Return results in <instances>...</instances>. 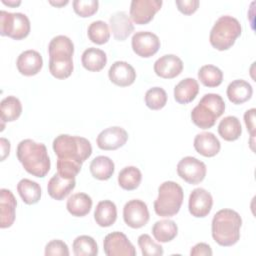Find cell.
Segmentation results:
<instances>
[{"label":"cell","instance_id":"cell-1","mask_svg":"<svg viewBox=\"0 0 256 256\" xmlns=\"http://www.w3.org/2000/svg\"><path fill=\"white\" fill-rule=\"evenodd\" d=\"M16 155L23 168L35 177L43 178L50 170V158L43 143H37L32 139H24L18 144Z\"/></svg>","mask_w":256,"mask_h":256},{"label":"cell","instance_id":"cell-2","mask_svg":"<svg viewBox=\"0 0 256 256\" xmlns=\"http://www.w3.org/2000/svg\"><path fill=\"white\" fill-rule=\"evenodd\" d=\"M49 71L57 79L68 78L74 69V44L65 35H58L51 39L48 45Z\"/></svg>","mask_w":256,"mask_h":256},{"label":"cell","instance_id":"cell-3","mask_svg":"<svg viewBox=\"0 0 256 256\" xmlns=\"http://www.w3.org/2000/svg\"><path fill=\"white\" fill-rule=\"evenodd\" d=\"M242 218L232 209H221L215 213L211 223V233L214 241L220 246L229 247L240 239Z\"/></svg>","mask_w":256,"mask_h":256},{"label":"cell","instance_id":"cell-4","mask_svg":"<svg viewBox=\"0 0 256 256\" xmlns=\"http://www.w3.org/2000/svg\"><path fill=\"white\" fill-rule=\"evenodd\" d=\"M58 159L72 161L82 165L92 154V146L88 139L80 136L60 134L52 144Z\"/></svg>","mask_w":256,"mask_h":256},{"label":"cell","instance_id":"cell-5","mask_svg":"<svg viewBox=\"0 0 256 256\" xmlns=\"http://www.w3.org/2000/svg\"><path fill=\"white\" fill-rule=\"evenodd\" d=\"M224 111L225 102L223 98L216 93H207L192 109L191 120L197 127L209 129L214 126L216 120Z\"/></svg>","mask_w":256,"mask_h":256},{"label":"cell","instance_id":"cell-6","mask_svg":"<svg viewBox=\"0 0 256 256\" xmlns=\"http://www.w3.org/2000/svg\"><path fill=\"white\" fill-rule=\"evenodd\" d=\"M241 32V24L235 17L223 15L214 23L210 31L209 41L212 47L219 51L228 50L234 45Z\"/></svg>","mask_w":256,"mask_h":256},{"label":"cell","instance_id":"cell-7","mask_svg":"<svg viewBox=\"0 0 256 256\" xmlns=\"http://www.w3.org/2000/svg\"><path fill=\"white\" fill-rule=\"evenodd\" d=\"M183 199L182 187L174 181H165L158 188V197L154 201L155 213L161 217H172L179 212Z\"/></svg>","mask_w":256,"mask_h":256},{"label":"cell","instance_id":"cell-8","mask_svg":"<svg viewBox=\"0 0 256 256\" xmlns=\"http://www.w3.org/2000/svg\"><path fill=\"white\" fill-rule=\"evenodd\" d=\"M31 25L29 18L20 12L0 11V34L14 40L26 38L30 33Z\"/></svg>","mask_w":256,"mask_h":256},{"label":"cell","instance_id":"cell-9","mask_svg":"<svg viewBox=\"0 0 256 256\" xmlns=\"http://www.w3.org/2000/svg\"><path fill=\"white\" fill-rule=\"evenodd\" d=\"M207 168L204 162L192 156L182 158L177 164V173L185 182L195 185L202 182L206 176Z\"/></svg>","mask_w":256,"mask_h":256},{"label":"cell","instance_id":"cell-10","mask_svg":"<svg viewBox=\"0 0 256 256\" xmlns=\"http://www.w3.org/2000/svg\"><path fill=\"white\" fill-rule=\"evenodd\" d=\"M104 253L107 256H135L136 250L128 237L119 231L107 234L103 241Z\"/></svg>","mask_w":256,"mask_h":256},{"label":"cell","instance_id":"cell-11","mask_svg":"<svg viewBox=\"0 0 256 256\" xmlns=\"http://www.w3.org/2000/svg\"><path fill=\"white\" fill-rule=\"evenodd\" d=\"M149 210L145 202L139 199L128 201L123 207V219L127 226L138 229L145 226L149 221Z\"/></svg>","mask_w":256,"mask_h":256},{"label":"cell","instance_id":"cell-12","mask_svg":"<svg viewBox=\"0 0 256 256\" xmlns=\"http://www.w3.org/2000/svg\"><path fill=\"white\" fill-rule=\"evenodd\" d=\"M162 4V0H132L129 11L130 18L138 25L147 24L161 9Z\"/></svg>","mask_w":256,"mask_h":256},{"label":"cell","instance_id":"cell-13","mask_svg":"<svg viewBox=\"0 0 256 256\" xmlns=\"http://www.w3.org/2000/svg\"><path fill=\"white\" fill-rule=\"evenodd\" d=\"M159 37L150 31H139L133 34L131 46L135 54L142 58L155 55L160 48Z\"/></svg>","mask_w":256,"mask_h":256},{"label":"cell","instance_id":"cell-14","mask_svg":"<svg viewBox=\"0 0 256 256\" xmlns=\"http://www.w3.org/2000/svg\"><path fill=\"white\" fill-rule=\"evenodd\" d=\"M213 206L212 195L204 188H195L189 195L188 209L196 218L206 217Z\"/></svg>","mask_w":256,"mask_h":256},{"label":"cell","instance_id":"cell-15","mask_svg":"<svg viewBox=\"0 0 256 256\" xmlns=\"http://www.w3.org/2000/svg\"><path fill=\"white\" fill-rule=\"evenodd\" d=\"M128 140V133L119 126H112L102 130L96 139L97 146L102 150H116Z\"/></svg>","mask_w":256,"mask_h":256},{"label":"cell","instance_id":"cell-16","mask_svg":"<svg viewBox=\"0 0 256 256\" xmlns=\"http://www.w3.org/2000/svg\"><path fill=\"white\" fill-rule=\"evenodd\" d=\"M183 70L182 60L174 54H166L158 58L154 63V72L157 76L172 79L180 75Z\"/></svg>","mask_w":256,"mask_h":256},{"label":"cell","instance_id":"cell-17","mask_svg":"<svg viewBox=\"0 0 256 256\" xmlns=\"http://www.w3.org/2000/svg\"><path fill=\"white\" fill-rule=\"evenodd\" d=\"M110 81L120 87H127L134 83L136 72L133 66L126 61H115L108 70Z\"/></svg>","mask_w":256,"mask_h":256},{"label":"cell","instance_id":"cell-18","mask_svg":"<svg viewBox=\"0 0 256 256\" xmlns=\"http://www.w3.org/2000/svg\"><path fill=\"white\" fill-rule=\"evenodd\" d=\"M16 66L22 75L34 76L42 69L43 58L36 50H25L18 56Z\"/></svg>","mask_w":256,"mask_h":256},{"label":"cell","instance_id":"cell-19","mask_svg":"<svg viewBox=\"0 0 256 256\" xmlns=\"http://www.w3.org/2000/svg\"><path fill=\"white\" fill-rule=\"evenodd\" d=\"M17 201L13 193L5 188L0 190V227L2 229L12 226L16 217Z\"/></svg>","mask_w":256,"mask_h":256},{"label":"cell","instance_id":"cell-20","mask_svg":"<svg viewBox=\"0 0 256 256\" xmlns=\"http://www.w3.org/2000/svg\"><path fill=\"white\" fill-rule=\"evenodd\" d=\"M113 36L118 41L126 40L134 31V25L131 18L124 11L114 12L109 19Z\"/></svg>","mask_w":256,"mask_h":256},{"label":"cell","instance_id":"cell-21","mask_svg":"<svg viewBox=\"0 0 256 256\" xmlns=\"http://www.w3.org/2000/svg\"><path fill=\"white\" fill-rule=\"evenodd\" d=\"M195 150L204 157H213L220 151L221 144L218 138L211 132H202L194 138Z\"/></svg>","mask_w":256,"mask_h":256},{"label":"cell","instance_id":"cell-22","mask_svg":"<svg viewBox=\"0 0 256 256\" xmlns=\"http://www.w3.org/2000/svg\"><path fill=\"white\" fill-rule=\"evenodd\" d=\"M76 181L74 179H66L58 173L54 174L47 184V191L51 198L55 200H63L75 188Z\"/></svg>","mask_w":256,"mask_h":256},{"label":"cell","instance_id":"cell-23","mask_svg":"<svg viewBox=\"0 0 256 256\" xmlns=\"http://www.w3.org/2000/svg\"><path fill=\"white\" fill-rule=\"evenodd\" d=\"M226 94L230 102L239 105L245 103L252 97L253 88L247 81L243 79H236L229 83Z\"/></svg>","mask_w":256,"mask_h":256},{"label":"cell","instance_id":"cell-24","mask_svg":"<svg viewBox=\"0 0 256 256\" xmlns=\"http://www.w3.org/2000/svg\"><path fill=\"white\" fill-rule=\"evenodd\" d=\"M199 92V84L194 78L182 79L174 88V99L179 104L192 102Z\"/></svg>","mask_w":256,"mask_h":256},{"label":"cell","instance_id":"cell-25","mask_svg":"<svg viewBox=\"0 0 256 256\" xmlns=\"http://www.w3.org/2000/svg\"><path fill=\"white\" fill-rule=\"evenodd\" d=\"M117 219V208L114 202L103 200L98 202L94 211V220L100 227H110Z\"/></svg>","mask_w":256,"mask_h":256},{"label":"cell","instance_id":"cell-26","mask_svg":"<svg viewBox=\"0 0 256 256\" xmlns=\"http://www.w3.org/2000/svg\"><path fill=\"white\" fill-rule=\"evenodd\" d=\"M81 62L86 70L98 72L105 67L107 63V56L103 50L95 47H89L82 53Z\"/></svg>","mask_w":256,"mask_h":256},{"label":"cell","instance_id":"cell-27","mask_svg":"<svg viewBox=\"0 0 256 256\" xmlns=\"http://www.w3.org/2000/svg\"><path fill=\"white\" fill-rule=\"evenodd\" d=\"M92 199L86 193H75L72 194L66 203L68 212L75 217L86 216L92 208Z\"/></svg>","mask_w":256,"mask_h":256},{"label":"cell","instance_id":"cell-28","mask_svg":"<svg viewBox=\"0 0 256 256\" xmlns=\"http://www.w3.org/2000/svg\"><path fill=\"white\" fill-rule=\"evenodd\" d=\"M178 234L177 224L170 219L156 221L152 227V235L155 240L161 243L172 241Z\"/></svg>","mask_w":256,"mask_h":256},{"label":"cell","instance_id":"cell-29","mask_svg":"<svg viewBox=\"0 0 256 256\" xmlns=\"http://www.w3.org/2000/svg\"><path fill=\"white\" fill-rule=\"evenodd\" d=\"M91 175L98 180H108L114 173V162L107 156H97L90 163Z\"/></svg>","mask_w":256,"mask_h":256},{"label":"cell","instance_id":"cell-30","mask_svg":"<svg viewBox=\"0 0 256 256\" xmlns=\"http://www.w3.org/2000/svg\"><path fill=\"white\" fill-rule=\"evenodd\" d=\"M17 191L25 204L32 205L39 202L41 198L40 185L30 179H21L17 184Z\"/></svg>","mask_w":256,"mask_h":256},{"label":"cell","instance_id":"cell-31","mask_svg":"<svg viewBox=\"0 0 256 256\" xmlns=\"http://www.w3.org/2000/svg\"><path fill=\"white\" fill-rule=\"evenodd\" d=\"M219 135L226 141H235L242 134V127L239 119L235 116L224 117L218 125Z\"/></svg>","mask_w":256,"mask_h":256},{"label":"cell","instance_id":"cell-32","mask_svg":"<svg viewBox=\"0 0 256 256\" xmlns=\"http://www.w3.org/2000/svg\"><path fill=\"white\" fill-rule=\"evenodd\" d=\"M22 113V104L15 96H7L0 103V117L3 122H13Z\"/></svg>","mask_w":256,"mask_h":256},{"label":"cell","instance_id":"cell-33","mask_svg":"<svg viewBox=\"0 0 256 256\" xmlns=\"http://www.w3.org/2000/svg\"><path fill=\"white\" fill-rule=\"evenodd\" d=\"M142 180L141 171L135 166H127L118 174V184L124 190H135Z\"/></svg>","mask_w":256,"mask_h":256},{"label":"cell","instance_id":"cell-34","mask_svg":"<svg viewBox=\"0 0 256 256\" xmlns=\"http://www.w3.org/2000/svg\"><path fill=\"white\" fill-rule=\"evenodd\" d=\"M198 78L200 82L206 87H217L223 81V72L217 66L207 64L200 67L198 71Z\"/></svg>","mask_w":256,"mask_h":256},{"label":"cell","instance_id":"cell-35","mask_svg":"<svg viewBox=\"0 0 256 256\" xmlns=\"http://www.w3.org/2000/svg\"><path fill=\"white\" fill-rule=\"evenodd\" d=\"M73 253L75 256H96L98 254V245L93 237L80 235L73 241Z\"/></svg>","mask_w":256,"mask_h":256},{"label":"cell","instance_id":"cell-36","mask_svg":"<svg viewBox=\"0 0 256 256\" xmlns=\"http://www.w3.org/2000/svg\"><path fill=\"white\" fill-rule=\"evenodd\" d=\"M88 38L91 42L102 45L108 42L110 38V31L107 23L102 20L93 21L87 30Z\"/></svg>","mask_w":256,"mask_h":256},{"label":"cell","instance_id":"cell-37","mask_svg":"<svg viewBox=\"0 0 256 256\" xmlns=\"http://www.w3.org/2000/svg\"><path fill=\"white\" fill-rule=\"evenodd\" d=\"M167 103V93L161 87H152L145 93V104L151 110H160Z\"/></svg>","mask_w":256,"mask_h":256},{"label":"cell","instance_id":"cell-38","mask_svg":"<svg viewBox=\"0 0 256 256\" xmlns=\"http://www.w3.org/2000/svg\"><path fill=\"white\" fill-rule=\"evenodd\" d=\"M137 242L143 256H161L164 253L163 247L156 243L148 234H141Z\"/></svg>","mask_w":256,"mask_h":256},{"label":"cell","instance_id":"cell-39","mask_svg":"<svg viewBox=\"0 0 256 256\" xmlns=\"http://www.w3.org/2000/svg\"><path fill=\"white\" fill-rule=\"evenodd\" d=\"M73 9L77 15L86 18L95 14L98 10L99 2L97 0H74Z\"/></svg>","mask_w":256,"mask_h":256},{"label":"cell","instance_id":"cell-40","mask_svg":"<svg viewBox=\"0 0 256 256\" xmlns=\"http://www.w3.org/2000/svg\"><path fill=\"white\" fill-rule=\"evenodd\" d=\"M81 167L82 165L72 161L57 159V162H56L57 173L61 177L66 179H74L77 176V174L80 172Z\"/></svg>","mask_w":256,"mask_h":256},{"label":"cell","instance_id":"cell-41","mask_svg":"<svg viewBox=\"0 0 256 256\" xmlns=\"http://www.w3.org/2000/svg\"><path fill=\"white\" fill-rule=\"evenodd\" d=\"M44 253L46 256H68L70 254L67 244L60 239H54L48 242L45 246Z\"/></svg>","mask_w":256,"mask_h":256},{"label":"cell","instance_id":"cell-42","mask_svg":"<svg viewBox=\"0 0 256 256\" xmlns=\"http://www.w3.org/2000/svg\"><path fill=\"white\" fill-rule=\"evenodd\" d=\"M175 4L178 10L185 15L193 14L199 7L198 0H176Z\"/></svg>","mask_w":256,"mask_h":256},{"label":"cell","instance_id":"cell-43","mask_svg":"<svg viewBox=\"0 0 256 256\" xmlns=\"http://www.w3.org/2000/svg\"><path fill=\"white\" fill-rule=\"evenodd\" d=\"M213 254L212 249L210 247V245H208L207 243L204 242H200L197 243L196 245H194L191 250H190V255L191 256H211Z\"/></svg>","mask_w":256,"mask_h":256},{"label":"cell","instance_id":"cell-44","mask_svg":"<svg viewBox=\"0 0 256 256\" xmlns=\"http://www.w3.org/2000/svg\"><path fill=\"white\" fill-rule=\"evenodd\" d=\"M255 108H251L244 113V122L252 138L255 135Z\"/></svg>","mask_w":256,"mask_h":256},{"label":"cell","instance_id":"cell-45","mask_svg":"<svg viewBox=\"0 0 256 256\" xmlns=\"http://www.w3.org/2000/svg\"><path fill=\"white\" fill-rule=\"evenodd\" d=\"M0 146H1V161H4L5 158L9 155L10 152V142L6 138H0Z\"/></svg>","mask_w":256,"mask_h":256},{"label":"cell","instance_id":"cell-46","mask_svg":"<svg viewBox=\"0 0 256 256\" xmlns=\"http://www.w3.org/2000/svg\"><path fill=\"white\" fill-rule=\"evenodd\" d=\"M1 1H2L3 4L8 5V6H11V7H16V6H18V5L21 4V1H20V0H18V1H15V0H8V1H6V0H1Z\"/></svg>","mask_w":256,"mask_h":256},{"label":"cell","instance_id":"cell-47","mask_svg":"<svg viewBox=\"0 0 256 256\" xmlns=\"http://www.w3.org/2000/svg\"><path fill=\"white\" fill-rule=\"evenodd\" d=\"M49 3L53 6H56V7H62L66 4H68V0H65V1H63V0H61V1H49Z\"/></svg>","mask_w":256,"mask_h":256}]
</instances>
